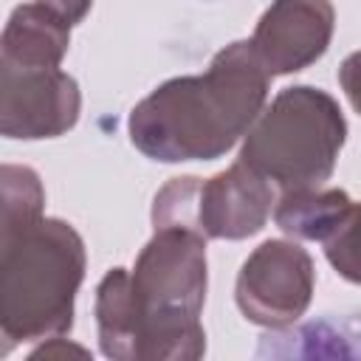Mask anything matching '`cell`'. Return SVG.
Masks as SVG:
<instances>
[{"instance_id":"obj_1","label":"cell","mask_w":361,"mask_h":361,"mask_svg":"<svg viewBox=\"0 0 361 361\" xmlns=\"http://www.w3.org/2000/svg\"><path fill=\"white\" fill-rule=\"evenodd\" d=\"M206 237L189 228H155L135 271L113 268L96 296L102 350L110 358H197L206 296Z\"/></svg>"},{"instance_id":"obj_2","label":"cell","mask_w":361,"mask_h":361,"mask_svg":"<svg viewBox=\"0 0 361 361\" xmlns=\"http://www.w3.org/2000/svg\"><path fill=\"white\" fill-rule=\"evenodd\" d=\"M268 76L251 42H231L206 73L169 79L135 104L130 138L155 161H214L259 116Z\"/></svg>"},{"instance_id":"obj_3","label":"cell","mask_w":361,"mask_h":361,"mask_svg":"<svg viewBox=\"0 0 361 361\" xmlns=\"http://www.w3.org/2000/svg\"><path fill=\"white\" fill-rule=\"evenodd\" d=\"M3 333L39 338L73 322V293L85 274L79 234L62 220L3 228Z\"/></svg>"},{"instance_id":"obj_4","label":"cell","mask_w":361,"mask_h":361,"mask_svg":"<svg viewBox=\"0 0 361 361\" xmlns=\"http://www.w3.org/2000/svg\"><path fill=\"white\" fill-rule=\"evenodd\" d=\"M338 104L316 87H288L257 118L240 161L285 192L319 189L344 144Z\"/></svg>"},{"instance_id":"obj_5","label":"cell","mask_w":361,"mask_h":361,"mask_svg":"<svg viewBox=\"0 0 361 361\" xmlns=\"http://www.w3.org/2000/svg\"><path fill=\"white\" fill-rule=\"evenodd\" d=\"M271 183L248 164L237 161L228 172L209 180L175 178L158 195L152 206L155 228L178 226L197 231L200 237L240 240L257 234L271 214Z\"/></svg>"},{"instance_id":"obj_6","label":"cell","mask_w":361,"mask_h":361,"mask_svg":"<svg viewBox=\"0 0 361 361\" xmlns=\"http://www.w3.org/2000/svg\"><path fill=\"white\" fill-rule=\"evenodd\" d=\"M313 290V265L305 248L282 240L262 243L243 265L237 305L257 324L282 327L302 316Z\"/></svg>"},{"instance_id":"obj_7","label":"cell","mask_w":361,"mask_h":361,"mask_svg":"<svg viewBox=\"0 0 361 361\" xmlns=\"http://www.w3.org/2000/svg\"><path fill=\"white\" fill-rule=\"evenodd\" d=\"M79 118V87L59 68L3 65L0 130L6 138H54Z\"/></svg>"},{"instance_id":"obj_8","label":"cell","mask_w":361,"mask_h":361,"mask_svg":"<svg viewBox=\"0 0 361 361\" xmlns=\"http://www.w3.org/2000/svg\"><path fill=\"white\" fill-rule=\"evenodd\" d=\"M330 37L333 6L327 0H274L251 37V48L274 76L316 62L327 51Z\"/></svg>"},{"instance_id":"obj_9","label":"cell","mask_w":361,"mask_h":361,"mask_svg":"<svg viewBox=\"0 0 361 361\" xmlns=\"http://www.w3.org/2000/svg\"><path fill=\"white\" fill-rule=\"evenodd\" d=\"M68 23L34 3L14 8L3 34V65L56 68L68 51Z\"/></svg>"},{"instance_id":"obj_10","label":"cell","mask_w":361,"mask_h":361,"mask_svg":"<svg viewBox=\"0 0 361 361\" xmlns=\"http://www.w3.org/2000/svg\"><path fill=\"white\" fill-rule=\"evenodd\" d=\"M353 200L341 189H293L279 200L274 220L285 234L302 240H327Z\"/></svg>"},{"instance_id":"obj_11","label":"cell","mask_w":361,"mask_h":361,"mask_svg":"<svg viewBox=\"0 0 361 361\" xmlns=\"http://www.w3.org/2000/svg\"><path fill=\"white\" fill-rule=\"evenodd\" d=\"M330 265L350 282H361V206H350L333 234L324 240Z\"/></svg>"},{"instance_id":"obj_12","label":"cell","mask_w":361,"mask_h":361,"mask_svg":"<svg viewBox=\"0 0 361 361\" xmlns=\"http://www.w3.org/2000/svg\"><path fill=\"white\" fill-rule=\"evenodd\" d=\"M338 79H341V87L350 99V104L361 113V51L350 54L338 71Z\"/></svg>"},{"instance_id":"obj_13","label":"cell","mask_w":361,"mask_h":361,"mask_svg":"<svg viewBox=\"0 0 361 361\" xmlns=\"http://www.w3.org/2000/svg\"><path fill=\"white\" fill-rule=\"evenodd\" d=\"M39 6H45V8H51L56 17H62L68 25H73V23H79L85 14H87V8H90V3L93 0H37Z\"/></svg>"}]
</instances>
